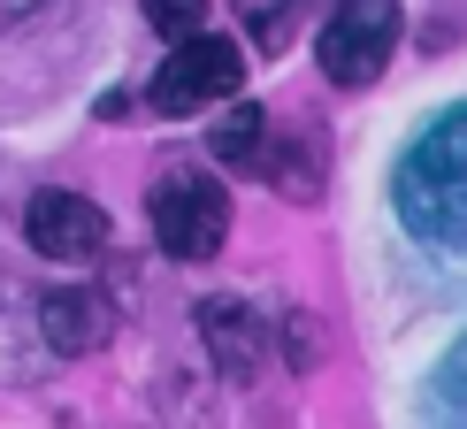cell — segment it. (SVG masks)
I'll return each mask as SVG.
<instances>
[{
    "label": "cell",
    "instance_id": "obj_4",
    "mask_svg": "<svg viewBox=\"0 0 467 429\" xmlns=\"http://www.w3.org/2000/svg\"><path fill=\"white\" fill-rule=\"evenodd\" d=\"M238 85H245V54L230 47V38H215V31H192V38L169 47V62L153 69L146 100H153V115H200L215 100H238Z\"/></svg>",
    "mask_w": 467,
    "mask_h": 429
},
{
    "label": "cell",
    "instance_id": "obj_2",
    "mask_svg": "<svg viewBox=\"0 0 467 429\" xmlns=\"http://www.w3.org/2000/svg\"><path fill=\"white\" fill-rule=\"evenodd\" d=\"M399 31H406L399 0H337V8L322 16L315 62H322V77H329V85L360 92V85H376V77L391 69V54H399Z\"/></svg>",
    "mask_w": 467,
    "mask_h": 429
},
{
    "label": "cell",
    "instance_id": "obj_7",
    "mask_svg": "<svg viewBox=\"0 0 467 429\" xmlns=\"http://www.w3.org/2000/svg\"><path fill=\"white\" fill-rule=\"evenodd\" d=\"M200 338H207V353H215V368L230 383H245V376H261V361H268V330H261V315L253 307H238V299H200Z\"/></svg>",
    "mask_w": 467,
    "mask_h": 429
},
{
    "label": "cell",
    "instance_id": "obj_1",
    "mask_svg": "<svg viewBox=\"0 0 467 429\" xmlns=\"http://www.w3.org/2000/svg\"><path fill=\"white\" fill-rule=\"evenodd\" d=\"M391 200H399V223L414 230L421 246L467 261V108L437 115V123L406 146V162L391 177Z\"/></svg>",
    "mask_w": 467,
    "mask_h": 429
},
{
    "label": "cell",
    "instance_id": "obj_12",
    "mask_svg": "<svg viewBox=\"0 0 467 429\" xmlns=\"http://www.w3.org/2000/svg\"><path fill=\"white\" fill-rule=\"evenodd\" d=\"M31 8H38V0H0V31H8V24H24Z\"/></svg>",
    "mask_w": 467,
    "mask_h": 429
},
{
    "label": "cell",
    "instance_id": "obj_10",
    "mask_svg": "<svg viewBox=\"0 0 467 429\" xmlns=\"http://www.w3.org/2000/svg\"><path fill=\"white\" fill-rule=\"evenodd\" d=\"M315 8V0H238V24H245V38L253 47H268L276 54L291 31H299V16Z\"/></svg>",
    "mask_w": 467,
    "mask_h": 429
},
{
    "label": "cell",
    "instance_id": "obj_6",
    "mask_svg": "<svg viewBox=\"0 0 467 429\" xmlns=\"http://www.w3.org/2000/svg\"><path fill=\"white\" fill-rule=\"evenodd\" d=\"M108 338H115V307L92 284H54L47 299H38V345H47V353L77 361V353H100Z\"/></svg>",
    "mask_w": 467,
    "mask_h": 429
},
{
    "label": "cell",
    "instance_id": "obj_5",
    "mask_svg": "<svg viewBox=\"0 0 467 429\" xmlns=\"http://www.w3.org/2000/svg\"><path fill=\"white\" fill-rule=\"evenodd\" d=\"M24 238L31 253H47V261H92V253L108 246V214L100 200H85V192H38L24 207Z\"/></svg>",
    "mask_w": 467,
    "mask_h": 429
},
{
    "label": "cell",
    "instance_id": "obj_8",
    "mask_svg": "<svg viewBox=\"0 0 467 429\" xmlns=\"http://www.w3.org/2000/svg\"><path fill=\"white\" fill-rule=\"evenodd\" d=\"M261 177L284 192V200H315L322 192V131H268V146H261Z\"/></svg>",
    "mask_w": 467,
    "mask_h": 429
},
{
    "label": "cell",
    "instance_id": "obj_9",
    "mask_svg": "<svg viewBox=\"0 0 467 429\" xmlns=\"http://www.w3.org/2000/svg\"><path fill=\"white\" fill-rule=\"evenodd\" d=\"M207 146H215V162H230V169H253V177H261L268 108H253V100H230V108L215 115V131H207Z\"/></svg>",
    "mask_w": 467,
    "mask_h": 429
},
{
    "label": "cell",
    "instance_id": "obj_3",
    "mask_svg": "<svg viewBox=\"0 0 467 429\" xmlns=\"http://www.w3.org/2000/svg\"><path fill=\"white\" fill-rule=\"evenodd\" d=\"M146 214H153V238H161L169 261H215L230 238V192L207 169H169L153 184Z\"/></svg>",
    "mask_w": 467,
    "mask_h": 429
},
{
    "label": "cell",
    "instance_id": "obj_11",
    "mask_svg": "<svg viewBox=\"0 0 467 429\" xmlns=\"http://www.w3.org/2000/svg\"><path fill=\"white\" fill-rule=\"evenodd\" d=\"M146 8V24L161 31V38H192V31H207V0H139Z\"/></svg>",
    "mask_w": 467,
    "mask_h": 429
}]
</instances>
